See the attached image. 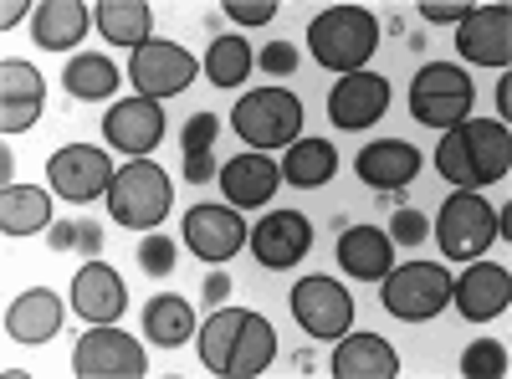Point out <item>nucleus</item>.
I'll list each match as a JSON object with an SVG mask.
<instances>
[{"instance_id":"nucleus-1","label":"nucleus","mask_w":512,"mask_h":379,"mask_svg":"<svg viewBox=\"0 0 512 379\" xmlns=\"http://www.w3.org/2000/svg\"><path fill=\"white\" fill-rule=\"evenodd\" d=\"M436 170L456 190H482L497 185L512 170V134L502 118H466L441 134L436 144Z\"/></svg>"},{"instance_id":"nucleus-2","label":"nucleus","mask_w":512,"mask_h":379,"mask_svg":"<svg viewBox=\"0 0 512 379\" xmlns=\"http://www.w3.org/2000/svg\"><path fill=\"white\" fill-rule=\"evenodd\" d=\"M379 47V21L364 11V6H328L313 16L308 26V52L318 67L349 77V72H364L369 57Z\"/></svg>"},{"instance_id":"nucleus-3","label":"nucleus","mask_w":512,"mask_h":379,"mask_svg":"<svg viewBox=\"0 0 512 379\" xmlns=\"http://www.w3.org/2000/svg\"><path fill=\"white\" fill-rule=\"evenodd\" d=\"M231 129L246 139V149H287L303 139V98L287 88H256L231 108Z\"/></svg>"},{"instance_id":"nucleus-4","label":"nucleus","mask_w":512,"mask_h":379,"mask_svg":"<svg viewBox=\"0 0 512 379\" xmlns=\"http://www.w3.org/2000/svg\"><path fill=\"white\" fill-rule=\"evenodd\" d=\"M169 205H175V190H169V175L159 170L154 159H128L123 170L113 175V190H108V210L113 221L128 226V231H154Z\"/></svg>"},{"instance_id":"nucleus-5","label":"nucleus","mask_w":512,"mask_h":379,"mask_svg":"<svg viewBox=\"0 0 512 379\" xmlns=\"http://www.w3.org/2000/svg\"><path fill=\"white\" fill-rule=\"evenodd\" d=\"M472 103H477V88L461 67L431 62L410 82V113H415V123H425V129H441V134L456 129V123L472 118Z\"/></svg>"},{"instance_id":"nucleus-6","label":"nucleus","mask_w":512,"mask_h":379,"mask_svg":"<svg viewBox=\"0 0 512 379\" xmlns=\"http://www.w3.org/2000/svg\"><path fill=\"white\" fill-rule=\"evenodd\" d=\"M451 303V272L441 262H405L384 272V308L400 323H425L446 313Z\"/></svg>"},{"instance_id":"nucleus-7","label":"nucleus","mask_w":512,"mask_h":379,"mask_svg":"<svg viewBox=\"0 0 512 379\" xmlns=\"http://www.w3.org/2000/svg\"><path fill=\"white\" fill-rule=\"evenodd\" d=\"M72 369L82 379H144L149 354L139 349L134 333H123L113 323H88V333L72 349Z\"/></svg>"},{"instance_id":"nucleus-8","label":"nucleus","mask_w":512,"mask_h":379,"mask_svg":"<svg viewBox=\"0 0 512 379\" xmlns=\"http://www.w3.org/2000/svg\"><path fill=\"white\" fill-rule=\"evenodd\" d=\"M436 241L451 262H472L497 241V210L477 195V190H456L441 216H436Z\"/></svg>"},{"instance_id":"nucleus-9","label":"nucleus","mask_w":512,"mask_h":379,"mask_svg":"<svg viewBox=\"0 0 512 379\" xmlns=\"http://www.w3.org/2000/svg\"><path fill=\"white\" fill-rule=\"evenodd\" d=\"M113 159L108 149H93V144H67L47 159V180H52V195L72 200V205H88L98 195L113 190Z\"/></svg>"},{"instance_id":"nucleus-10","label":"nucleus","mask_w":512,"mask_h":379,"mask_svg":"<svg viewBox=\"0 0 512 379\" xmlns=\"http://www.w3.org/2000/svg\"><path fill=\"white\" fill-rule=\"evenodd\" d=\"M292 318L313 339H344L354 328V298L349 287H338V277H303L292 287Z\"/></svg>"},{"instance_id":"nucleus-11","label":"nucleus","mask_w":512,"mask_h":379,"mask_svg":"<svg viewBox=\"0 0 512 379\" xmlns=\"http://www.w3.org/2000/svg\"><path fill=\"white\" fill-rule=\"evenodd\" d=\"M195 72H200V62L185 47H175V41H144L134 52V62H128V77H134L139 98H154V103L185 93L195 82Z\"/></svg>"},{"instance_id":"nucleus-12","label":"nucleus","mask_w":512,"mask_h":379,"mask_svg":"<svg viewBox=\"0 0 512 379\" xmlns=\"http://www.w3.org/2000/svg\"><path fill=\"white\" fill-rule=\"evenodd\" d=\"M390 113V82H384L379 72H349V77H338L333 82V93H328V123L333 129H374V123Z\"/></svg>"},{"instance_id":"nucleus-13","label":"nucleus","mask_w":512,"mask_h":379,"mask_svg":"<svg viewBox=\"0 0 512 379\" xmlns=\"http://www.w3.org/2000/svg\"><path fill=\"white\" fill-rule=\"evenodd\" d=\"M456 52L477 67H502L512 62V11L507 6H472L456 21Z\"/></svg>"},{"instance_id":"nucleus-14","label":"nucleus","mask_w":512,"mask_h":379,"mask_svg":"<svg viewBox=\"0 0 512 379\" xmlns=\"http://www.w3.org/2000/svg\"><path fill=\"white\" fill-rule=\"evenodd\" d=\"M185 246L200 262H231L246 246V221L236 205H190L185 210Z\"/></svg>"},{"instance_id":"nucleus-15","label":"nucleus","mask_w":512,"mask_h":379,"mask_svg":"<svg viewBox=\"0 0 512 379\" xmlns=\"http://www.w3.org/2000/svg\"><path fill=\"white\" fill-rule=\"evenodd\" d=\"M251 251H256V262L272 267V272L297 267L313 251L308 216H297V210H272V216H262V221H256V231H251Z\"/></svg>"},{"instance_id":"nucleus-16","label":"nucleus","mask_w":512,"mask_h":379,"mask_svg":"<svg viewBox=\"0 0 512 379\" xmlns=\"http://www.w3.org/2000/svg\"><path fill=\"white\" fill-rule=\"evenodd\" d=\"M103 139L123 149L128 159H149V149H159L164 139V108L154 98H123L103 118Z\"/></svg>"},{"instance_id":"nucleus-17","label":"nucleus","mask_w":512,"mask_h":379,"mask_svg":"<svg viewBox=\"0 0 512 379\" xmlns=\"http://www.w3.org/2000/svg\"><path fill=\"white\" fill-rule=\"evenodd\" d=\"M123 308H128L123 277H118L108 262L88 257V262H82V272L72 277V313H77L82 323H118Z\"/></svg>"},{"instance_id":"nucleus-18","label":"nucleus","mask_w":512,"mask_h":379,"mask_svg":"<svg viewBox=\"0 0 512 379\" xmlns=\"http://www.w3.org/2000/svg\"><path fill=\"white\" fill-rule=\"evenodd\" d=\"M41 103H47L41 72L31 62H16V57L0 62V129H6V139L31 129V123L41 118Z\"/></svg>"},{"instance_id":"nucleus-19","label":"nucleus","mask_w":512,"mask_h":379,"mask_svg":"<svg viewBox=\"0 0 512 379\" xmlns=\"http://www.w3.org/2000/svg\"><path fill=\"white\" fill-rule=\"evenodd\" d=\"M451 298H456L461 318H472V323L502 318L512 303V272L497 262H472L461 272V282H451Z\"/></svg>"},{"instance_id":"nucleus-20","label":"nucleus","mask_w":512,"mask_h":379,"mask_svg":"<svg viewBox=\"0 0 512 379\" xmlns=\"http://www.w3.org/2000/svg\"><path fill=\"white\" fill-rule=\"evenodd\" d=\"M277 185H282V164H272L267 154H256V149H246V154H236V159L221 164V190H226V200L236 210L267 205L277 195Z\"/></svg>"},{"instance_id":"nucleus-21","label":"nucleus","mask_w":512,"mask_h":379,"mask_svg":"<svg viewBox=\"0 0 512 379\" xmlns=\"http://www.w3.org/2000/svg\"><path fill=\"white\" fill-rule=\"evenodd\" d=\"M354 170L369 190H405L420 175V149L405 144V139H374V144L359 149Z\"/></svg>"},{"instance_id":"nucleus-22","label":"nucleus","mask_w":512,"mask_h":379,"mask_svg":"<svg viewBox=\"0 0 512 379\" xmlns=\"http://www.w3.org/2000/svg\"><path fill=\"white\" fill-rule=\"evenodd\" d=\"M62 298L52 287H26L21 298L6 308V333L16 344H47L57 339V328H62Z\"/></svg>"},{"instance_id":"nucleus-23","label":"nucleus","mask_w":512,"mask_h":379,"mask_svg":"<svg viewBox=\"0 0 512 379\" xmlns=\"http://www.w3.org/2000/svg\"><path fill=\"white\" fill-rule=\"evenodd\" d=\"M333 374L338 379H395L400 374V354L379 339V333H344L333 354Z\"/></svg>"},{"instance_id":"nucleus-24","label":"nucleus","mask_w":512,"mask_h":379,"mask_svg":"<svg viewBox=\"0 0 512 379\" xmlns=\"http://www.w3.org/2000/svg\"><path fill=\"white\" fill-rule=\"evenodd\" d=\"M390 262H395V241L384 236L379 226H349L344 236H338V267H344L349 277L384 282Z\"/></svg>"},{"instance_id":"nucleus-25","label":"nucleus","mask_w":512,"mask_h":379,"mask_svg":"<svg viewBox=\"0 0 512 379\" xmlns=\"http://www.w3.org/2000/svg\"><path fill=\"white\" fill-rule=\"evenodd\" d=\"M93 16L82 0H41L36 16H31V36H36V47H47V52H67L77 47L82 36H88Z\"/></svg>"},{"instance_id":"nucleus-26","label":"nucleus","mask_w":512,"mask_h":379,"mask_svg":"<svg viewBox=\"0 0 512 379\" xmlns=\"http://www.w3.org/2000/svg\"><path fill=\"white\" fill-rule=\"evenodd\" d=\"M144 339L154 349H180L185 339H195V308L180 292H154L144 303Z\"/></svg>"},{"instance_id":"nucleus-27","label":"nucleus","mask_w":512,"mask_h":379,"mask_svg":"<svg viewBox=\"0 0 512 379\" xmlns=\"http://www.w3.org/2000/svg\"><path fill=\"white\" fill-rule=\"evenodd\" d=\"M118 82H123V67L103 52H82L62 67V88L77 98V103H103L118 93Z\"/></svg>"},{"instance_id":"nucleus-28","label":"nucleus","mask_w":512,"mask_h":379,"mask_svg":"<svg viewBox=\"0 0 512 379\" xmlns=\"http://www.w3.org/2000/svg\"><path fill=\"white\" fill-rule=\"evenodd\" d=\"M98 31L113 41V47H128V52H139L144 41H154V11L144 6V0H98V11H93Z\"/></svg>"},{"instance_id":"nucleus-29","label":"nucleus","mask_w":512,"mask_h":379,"mask_svg":"<svg viewBox=\"0 0 512 379\" xmlns=\"http://www.w3.org/2000/svg\"><path fill=\"white\" fill-rule=\"evenodd\" d=\"M338 175V149L328 139H297L282 154V180L297 190H318Z\"/></svg>"},{"instance_id":"nucleus-30","label":"nucleus","mask_w":512,"mask_h":379,"mask_svg":"<svg viewBox=\"0 0 512 379\" xmlns=\"http://www.w3.org/2000/svg\"><path fill=\"white\" fill-rule=\"evenodd\" d=\"M272 359H277V328H272L262 313L246 308V323H241V333H236V349H231L226 374H231V379H251V374H262Z\"/></svg>"},{"instance_id":"nucleus-31","label":"nucleus","mask_w":512,"mask_h":379,"mask_svg":"<svg viewBox=\"0 0 512 379\" xmlns=\"http://www.w3.org/2000/svg\"><path fill=\"white\" fill-rule=\"evenodd\" d=\"M216 139H221V118L216 113H195L180 129V149H185V180L190 185H210L216 180Z\"/></svg>"},{"instance_id":"nucleus-32","label":"nucleus","mask_w":512,"mask_h":379,"mask_svg":"<svg viewBox=\"0 0 512 379\" xmlns=\"http://www.w3.org/2000/svg\"><path fill=\"white\" fill-rule=\"evenodd\" d=\"M52 226V195L36 185H11L0 195V231L6 236H36Z\"/></svg>"},{"instance_id":"nucleus-33","label":"nucleus","mask_w":512,"mask_h":379,"mask_svg":"<svg viewBox=\"0 0 512 379\" xmlns=\"http://www.w3.org/2000/svg\"><path fill=\"white\" fill-rule=\"evenodd\" d=\"M241 323H246V308H231V303H226V308L210 313V318H205V328L195 333V339H200V364H205L210 374H226Z\"/></svg>"},{"instance_id":"nucleus-34","label":"nucleus","mask_w":512,"mask_h":379,"mask_svg":"<svg viewBox=\"0 0 512 379\" xmlns=\"http://www.w3.org/2000/svg\"><path fill=\"white\" fill-rule=\"evenodd\" d=\"M256 67V52L246 36H216L205 52V77L216 82V88H241L246 72Z\"/></svg>"},{"instance_id":"nucleus-35","label":"nucleus","mask_w":512,"mask_h":379,"mask_svg":"<svg viewBox=\"0 0 512 379\" xmlns=\"http://www.w3.org/2000/svg\"><path fill=\"white\" fill-rule=\"evenodd\" d=\"M52 251H82V257H98L103 251V231L93 221H52Z\"/></svg>"},{"instance_id":"nucleus-36","label":"nucleus","mask_w":512,"mask_h":379,"mask_svg":"<svg viewBox=\"0 0 512 379\" xmlns=\"http://www.w3.org/2000/svg\"><path fill=\"white\" fill-rule=\"evenodd\" d=\"M461 374L466 379H502L507 374V349L497 339H477L472 349L461 354Z\"/></svg>"},{"instance_id":"nucleus-37","label":"nucleus","mask_w":512,"mask_h":379,"mask_svg":"<svg viewBox=\"0 0 512 379\" xmlns=\"http://www.w3.org/2000/svg\"><path fill=\"white\" fill-rule=\"evenodd\" d=\"M175 262H180V251H175V241H169V236L149 231V236L139 241V267H144L149 277H169V272H175Z\"/></svg>"},{"instance_id":"nucleus-38","label":"nucleus","mask_w":512,"mask_h":379,"mask_svg":"<svg viewBox=\"0 0 512 379\" xmlns=\"http://www.w3.org/2000/svg\"><path fill=\"white\" fill-rule=\"evenodd\" d=\"M425 236H431V221H425L420 210L400 205L395 216H390V241H400V246H420Z\"/></svg>"},{"instance_id":"nucleus-39","label":"nucleus","mask_w":512,"mask_h":379,"mask_svg":"<svg viewBox=\"0 0 512 379\" xmlns=\"http://www.w3.org/2000/svg\"><path fill=\"white\" fill-rule=\"evenodd\" d=\"M256 67L272 72V77H287V72H297V47L292 41H267V47L256 52Z\"/></svg>"},{"instance_id":"nucleus-40","label":"nucleus","mask_w":512,"mask_h":379,"mask_svg":"<svg viewBox=\"0 0 512 379\" xmlns=\"http://www.w3.org/2000/svg\"><path fill=\"white\" fill-rule=\"evenodd\" d=\"M226 16L241 26H267L277 16V0H226Z\"/></svg>"},{"instance_id":"nucleus-41","label":"nucleus","mask_w":512,"mask_h":379,"mask_svg":"<svg viewBox=\"0 0 512 379\" xmlns=\"http://www.w3.org/2000/svg\"><path fill=\"white\" fill-rule=\"evenodd\" d=\"M200 298H205V308H210V313H216V308H226V298H231V277H226V272H210Z\"/></svg>"},{"instance_id":"nucleus-42","label":"nucleus","mask_w":512,"mask_h":379,"mask_svg":"<svg viewBox=\"0 0 512 379\" xmlns=\"http://www.w3.org/2000/svg\"><path fill=\"white\" fill-rule=\"evenodd\" d=\"M466 11H472V6H446V0H425V6H420L425 21H461Z\"/></svg>"},{"instance_id":"nucleus-43","label":"nucleus","mask_w":512,"mask_h":379,"mask_svg":"<svg viewBox=\"0 0 512 379\" xmlns=\"http://www.w3.org/2000/svg\"><path fill=\"white\" fill-rule=\"evenodd\" d=\"M26 16H36V6H26V0H6V11H0V26H16V21H26Z\"/></svg>"},{"instance_id":"nucleus-44","label":"nucleus","mask_w":512,"mask_h":379,"mask_svg":"<svg viewBox=\"0 0 512 379\" xmlns=\"http://www.w3.org/2000/svg\"><path fill=\"white\" fill-rule=\"evenodd\" d=\"M497 108H502V123L512 118V77L502 72V88H497Z\"/></svg>"}]
</instances>
